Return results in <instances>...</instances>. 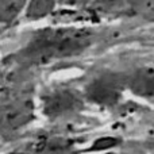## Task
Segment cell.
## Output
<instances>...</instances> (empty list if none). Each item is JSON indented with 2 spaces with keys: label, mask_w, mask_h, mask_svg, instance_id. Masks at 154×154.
<instances>
[{
  "label": "cell",
  "mask_w": 154,
  "mask_h": 154,
  "mask_svg": "<svg viewBox=\"0 0 154 154\" xmlns=\"http://www.w3.org/2000/svg\"><path fill=\"white\" fill-rule=\"evenodd\" d=\"M99 32L89 26L58 24L35 30L11 56L19 66L37 68L72 60L89 51L99 42Z\"/></svg>",
  "instance_id": "1"
},
{
  "label": "cell",
  "mask_w": 154,
  "mask_h": 154,
  "mask_svg": "<svg viewBox=\"0 0 154 154\" xmlns=\"http://www.w3.org/2000/svg\"><path fill=\"white\" fill-rule=\"evenodd\" d=\"M82 91L64 84L50 85L39 96V111L46 119L56 122L79 115L85 108Z\"/></svg>",
  "instance_id": "2"
},
{
  "label": "cell",
  "mask_w": 154,
  "mask_h": 154,
  "mask_svg": "<svg viewBox=\"0 0 154 154\" xmlns=\"http://www.w3.org/2000/svg\"><path fill=\"white\" fill-rule=\"evenodd\" d=\"M85 11L96 20L154 19V0H89Z\"/></svg>",
  "instance_id": "3"
},
{
  "label": "cell",
  "mask_w": 154,
  "mask_h": 154,
  "mask_svg": "<svg viewBox=\"0 0 154 154\" xmlns=\"http://www.w3.org/2000/svg\"><path fill=\"white\" fill-rule=\"evenodd\" d=\"M125 93L122 72L114 70L97 73L84 85L82 89L87 103L95 104L101 108H112L118 106Z\"/></svg>",
  "instance_id": "4"
},
{
  "label": "cell",
  "mask_w": 154,
  "mask_h": 154,
  "mask_svg": "<svg viewBox=\"0 0 154 154\" xmlns=\"http://www.w3.org/2000/svg\"><path fill=\"white\" fill-rule=\"evenodd\" d=\"M35 103L30 96H15L0 101V137L8 138L23 131L35 119Z\"/></svg>",
  "instance_id": "5"
},
{
  "label": "cell",
  "mask_w": 154,
  "mask_h": 154,
  "mask_svg": "<svg viewBox=\"0 0 154 154\" xmlns=\"http://www.w3.org/2000/svg\"><path fill=\"white\" fill-rule=\"evenodd\" d=\"M125 92L139 99H154V66L122 72Z\"/></svg>",
  "instance_id": "6"
},
{
  "label": "cell",
  "mask_w": 154,
  "mask_h": 154,
  "mask_svg": "<svg viewBox=\"0 0 154 154\" xmlns=\"http://www.w3.org/2000/svg\"><path fill=\"white\" fill-rule=\"evenodd\" d=\"M57 0H27L23 15L27 20H41L54 12Z\"/></svg>",
  "instance_id": "7"
},
{
  "label": "cell",
  "mask_w": 154,
  "mask_h": 154,
  "mask_svg": "<svg viewBox=\"0 0 154 154\" xmlns=\"http://www.w3.org/2000/svg\"><path fill=\"white\" fill-rule=\"evenodd\" d=\"M27 0H0V24L12 23L24 12Z\"/></svg>",
  "instance_id": "8"
},
{
  "label": "cell",
  "mask_w": 154,
  "mask_h": 154,
  "mask_svg": "<svg viewBox=\"0 0 154 154\" xmlns=\"http://www.w3.org/2000/svg\"><path fill=\"white\" fill-rule=\"evenodd\" d=\"M118 146H112V147H107V149H101V150H93V152H88V154H130L126 152H120L116 149Z\"/></svg>",
  "instance_id": "9"
},
{
  "label": "cell",
  "mask_w": 154,
  "mask_h": 154,
  "mask_svg": "<svg viewBox=\"0 0 154 154\" xmlns=\"http://www.w3.org/2000/svg\"><path fill=\"white\" fill-rule=\"evenodd\" d=\"M4 154H42V153L37 152V150H34V149H32V147H30L29 145H26V146L20 147V149L11 150V152H8V153H4Z\"/></svg>",
  "instance_id": "10"
}]
</instances>
